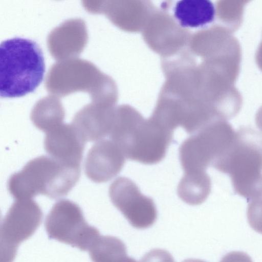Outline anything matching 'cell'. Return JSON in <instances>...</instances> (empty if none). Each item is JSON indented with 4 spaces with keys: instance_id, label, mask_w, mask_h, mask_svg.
<instances>
[{
    "instance_id": "3",
    "label": "cell",
    "mask_w": 262,
    "mask_h": 262,
    "mask_svg": "<svg viewBox=\"0 0 262 262\" xmlns=\"http://www.w3.org/2000/svg\"><path fill=\"white\" fill-rule=\"evenodd\" d=\"M80 166L41 156L29 161L11 175L8 189L15 200L32 199L38 194L52 199L66 196L78 182Z\"/></svg>"
},
{
    "instance_id": "8",
    "label": "cell",
    "mask_w": 262,
    "mask_h": 262,
    "mask_svg": "<svg viewBox=\"0 0 262 262\" xmlns=\"http://www.w3.org/2000/svg\"><path fill=\"white\" fill-rule=\"evenodd\" d=\"M109 196L114 206L133 227L146 229L156 222L157 210L154 201L143 194L130 179H116L110 186Z\"/></svg>"
},
{
    "instance_id": "15",
    "label": "cell",
    "mask_w": 262,
    "mask_h": 262,
    "mask_svg": "<svg viewBox=\"0 0 262 262\" xmlns=\"http://www.w3.org/2000/svg\"><path fill=\"white\" fill-rule=\"evenodd\" d=\"M93 262H118L127 255L125 244L110 235H100L89 250Z\"/></svg>"
},
{
    "instance_id": "6",
    "label": "cell",
    "mask_w": 262,
    "mask_h": 262,
    "mask_svg": "<svg viewBox=\"0 0 262 262\" xmlns=\"http://www.w3.org/2000/svg\"><path fill=\"white\" fill-rule=\"evenodd\" d=\"M236 133L228 123L212 122L185 139L179 148V158L184 176L196 177L208 174L212 166L227 150Z\"/></svg>"
},
{
    "instance_id": "5",
    "label": "cell",
    "mask_w": 262,
    "mask_h": 262,
    "mask_svg": "<svg viewBox=\"0 0 262 262\" xmlns=\"http://www.w3.org/2000/svg\"><path fill=\"white\" fill-rule=\"evenodd\" d=\"M114 82L91 63L82 59L60 61L51 68L46 80L48 92L64 96L76 91L92 92L94 102L116 101Z\"/></svg>"
},
{
    "instance_id": "17",
    "label": "cell",
    "mask_w": 262,
    "mask_h": 262,
    "mask_svg": "<svg viewBox=\"0 0 262 262\" xmlns=\"http://www.w3.org/2000/svg\"><path fill=\"white\" fill-rule=\"evenodd\" d=\"M140 262H175L172 256L165 250L154 249L146 253Z\"/></svg>"
},
{
    "instance_id": "18",
    "label": "cell",
    "mask_w": 262,
    "mask_h": 262,
    "mask_svg": "<svg viewBox=\"0 0 262 262\" xmlns=\"http://www.w3.org/2000/svg\"><path fill=\"white\" fill-rule=\"evenodd\" d=\"M220 262H253L251 257L246 253L233 251L225 255Z\"/></svg>"
},
{
    "instance_id": "1",
    "label": "cell",
    "mask_w": 262,
    "mask_h": 262,
    "mask_svg": "<svg viewBox=\"0 0 262 262\" xmlns=\"http://www.w3.org/2000/svg\"><path fill=\"white\" fill-rule=\"evenodd\" d=\"M173 132L152 117L145 119L134 108L122 105L115 108L109 135L126 158L152 165L166 156Z\"/></svg>"
},
{
    "instance_id": "13",
    "label": "cell",
    "mask_w": 262,
    "mask_h": 262,
    "mask_svg": "<svg viewBox=\"0 0 262 262\" xmlns=\"http://www.w3.org/2000/svg\"><path fill=\"white\" fill-rule=\"evenodd\" d=\"M173 16L183 28H200L214 19L215 9L209 0H181L176 4Z\"/></svg>"
},
{
    "instance_id": "16",
    "label": "cell",
    "mask_w": 262,
    "mask_h": 262,
    "mask_svg": "<svg viewBox=\"0 0 262 262\" xmlns=\"http://www.w3.org/2000/svg\"><path fill=\"white\" fill-rule=\"evenodd\" d=\"M0 223V262H13L18 246L8 239L3 234Z\"/></svg>"
},
{
    "instance_id": "2",
    "label": "cell",
    "mask_w": 262,
    "mask_h": 262,
    "mask_svg": "<svg viewBox=\"0 0 262 262\" xmlns=\"http://www.w3.org/2000/svg\"><path fill=\"white\" fill-rule=\"evenodd\" d=\"M45 72L43 53L34 41L14 37L0 43V97H19L33 92Z\"/></svg>"
},
{
    "instance_id": "14",
    "label": "cell",
    "mask_w": 262,
    "mask_h": 262,
    "mask_svg": "<svg viewBox=\"0 0 262 262\" xmlns=\"http://www.w3.org/2000/svg\"><path fill=\"white\" fill-rule=\"evenodd\" d=\"M65 112L61 103L53 96L38 101L31 113L33 124L46 133L62 124Z\"/></svg>"
},
{
    "instance_id": "10",
    "label": "cell",
    "mask_w": 262,
    "mask_h": 262,
    "mask_svg": "<svg viewBox=\"0 0 262 262\" xmlns=\"http://www.w3.org/2000/svg\"><path fill=\"white\" fill-rule=\"evenodd\" d=\"M124 155L107 139L98 141L89 150L84 164L85 173L92 181L105 183L116 177L125 163Z\"/></svg>"
},
{
    "instance_id": "7",
    "label": "cell",
    "mask_w": 262,
    "mask_h": 262,
    "mask_svg": "<svg viewBox=\"0 0 262 262\" xmlns=\"http://www.w3.org/2000/svg\"><path fill=\"white\" fill-rule=\"evenodd\" d=\"M45 227L50 239L89 251L100 235L85 220L79 206L69 200L57 202L46 216Z\"/></svg>"
},
{
    "instance_id": "12",
    "label": "cell",
    "mask_w": 262,
    "mask_h": 262,
    "mask_svg": "<svg viewBox=\"0 0 262 262\" xmlns=\"http://www.w3.org/2000/svg\"><path fill=\"white\" fill-rule=\"evenodd\" d=\"M114 105L93 102L77 113L72 125L85 142L98 141L110 133Z\"/></svg>"
},
{
    "instance_id": "19",
    "label": "cell",
    "mask_w": 262,
    "mask_h": 262,
    "mask_svg": "<svg viewBox=\"0 0 262 262\" xmlns=\"http://www.w3.org/2000/svg\"><path fill=\"white\" fill-rule=\"evenodd\" d=\"M182 262H206L204 260L199 259H193V258H189L183 261Z\"/></svg>"
},
{
    "instance_id": "4",
    "label": "cell",
    "mask_w": 262,
    "mask_h": 262,
    "mask_svg": "<svg viewBox=\"0 0 262 262\" xmlns=\"http://www.w3.org/2000/svg\"><path fill=\"white\" fill-rule=\"evenodd\" d=\"M261 140L252 129L236 131L232 143L212 167L227 174L234 191L252 200L261 193Z\"/></svg>"
},
{
    "instance_id": "9",
    "label": "cell",
    "mask_w": 262,
    "mask_h": 262,
    "mask_svg": "<svg viewBox=\"0 0 262 262\" xmlns=\"http://www.w3.org/2000/svg\"><path fill=\"white\" fill-rule=\"evenodd\" d=\"M42 210L32 199L16 200L1 223L5 236L19 245L30 238L41 224Z\"/></svg>"
},
{
    "instance_id": "11",
    "label": "cell",
    "mask_w": 262,
    "mask_h": 262,
    "mask_svg": "<svg viewBox=\"0 0 262 262\" xmlns=\"http://www.w3.org/2000/svg\"><path fill=\"white\" fill-rule=\"evenodd\" d=\"M85 143L72 124L62 123L46 133L44 148L51 157L80 166Z\"/></svg>"
}]
</instances>
